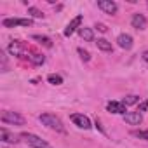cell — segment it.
<instances>
[{
    "mask_svg": "<svg viewBox=\"0 0 148 148\" xmlns=\"http://www.w3.org/2000/svg\"><path fill=\"white\" fill-rule=\"evenodd\" d=\"M141 58H143V61H146V63H148V51H145V52L141 54Z\"/></svg>",
    "mask_w": 148,
    "mask_h": 148,
    "instance_id": "26",
    "label": "cell"
},
{
    "mask_svg": "<svg viewBox=\"0 0 148 148\" xmlns=\"http://www.w3.org/2000/svg\"><path fill=\"white\" fill-rule=\"evenodd\" d=\"M28 14H32L33 18H38V19H44V12L38 11L37 7H28Z\"/></svg>",
    "mask_w": 148,
    "mask_h": 148,
    "instance_id": "20",
    "label": "cell"
},
{
    "mask_svg": "<svg viewBox=\"0 0 148 148\" xmlns=\"http://www.w3.org/2000/svg\"><path fill=\"white\" fill-rule=\"evenodd\" d=\"M117 42H119V47H122V49H125V51L132 49V37H131L129 33H122V35H119Z\"/></svg>",
    "mask_w": 148,
    "mask_h": 148,
    "instance_id": "11",
    "label": "cell"
},
{
    "mask_svg": "<svg viewBox=\"0 0 148 148\" xmlns=\"http://www.w3.org/2000/svg\"><path fill=\"white\" fill-rule=\"evenodd\" d=\"M146 110H148V99H145V101H143V103L139 105V108H138V112L141 113V112H146Z\"/></svg>",
    "mask_w": 148,
    "mask_h": 148,
    "instance_id": "24",
    "label": "cell"
},
{
    "mask_svg": "<svg viewBox=\"0 0 148 148\" xmlns=\"http://www.w3.org/2000/svg\"><path fill=\"white\" fill-rule=\"evenodd\" d=\"M4 28H14V26H32L33 21L30 18H5L2 21Z\"/></svg>",
    "mask_w": 148,
    "mask_h": 148,
    "instance_id": "3",
    "label": "cell"
},
{
    "mask_svg": "<svg viewBox=\"0 0 148 148\" xmlns=\"http://www.w3.org/2000/svg\"><path fill=\"white\" fill-rule=\"evenodd\" d=\"M98 47L101 49V51H105V52H112V44L106 40V38H98Z\"/></svg>",
    "mask_w": 148,
    "mask_h": 148,
    "instance_id": "16",
    "label": "cell"
},
{
    "mask_svg": "<svg viewBox=\"0 0 148 148\" xmlns=\"http://www.w3.org/2000/svg\"><path fill=\"white\" fill-rule=\"evenodd\" d=\"M80 23H82V16L79 14L77 18H73V19L68 23V26H66V30H64V37H71L75 30H80Z\"/></svg>",
    "mask_w": 148,
    "mask_h": 148,
    "instance_id": "7",
    "label": "cell"
},
{
    "mask_svg": "<svg viewBox=\"0 0 148 148\" xmlns=\"http://www.w3.org/2000/svg\"><path fill=\"white\" fill-rule=\"evenodd\" d=\"M38 120H40L45 127H49V129H54V131H58V132H64L63 122H61L54 113H40V115H38Z\"/></svg>",
    "mask_w": 148,
    "mask_h": 148,
    "instance_id": "1",
    "label": "cell"
},
{
    "mask_svg": "<svg viewBox=\"0 0 148 148\" xmlns=\"http://www.w3.org/2000/svg\"><path fill=\"white\" fill-rule=\"evenodd\" d=\"M139 101V96H136V94H129V96H125L124 99H122V103L125 105V106H129V105H136Z\"/></svg>",
    "mask_w": 148,
    "mask_h": 148,
    "instance_id": "17",
    "label": "cell"
},
{
    "mask_svg": "<svg viewBox=\"0 0 148 148\" xmlns=\"http://www.w3.org/2000/svg\"><path fill=\"white\" fill-rule=\"evenodd\" d=\"M98 7L105 12V14H115L119 5L113 2V0H98Z\"/></svg>",
    "mask_w": 148,
    "mask_h": 148,
    "instance_id": "6",
    "label": "cell"
},
{
    "mask_svg": "<svg viewBox=\"0 0 148 148\" xmlns=\"http://www.w3.org/2000/svg\"><path fill=\"white\" fill-rule=\"evenodd\" d=\"M96 28H98V30H99V32H103V33H105V32H106V30H108V28H106V26H105V25H103V23H96Z\"/></svg>",
    "mask_w": 148,
    "mask_h": 148,
    "instance_id": "25",
    "label": "cell"
},
{
    "mask_svg": "<svg viewBox=\"0 0 148 148\" xmlns=\"http://www.w3.org/2000/svg\"><path fill=\"white\" fill-rule=\"evenodd\" d=\"M7 51H9L12 56H23V52H25V49H23V45H21L19 42H12V44H9Z\"/></svg>",
    "mask_w": 148,
    "mask_h": 148,
    "instance_id": "13",
    "label": "cell"
},
{
    "mask_svg": "<svg viewBox=\"0 0 148 148\" xmlns=\"http://www.w3.org/2000/svg\"><path fill=\"white\" fill-rule=\"evenodd\" d=\"M19 138H21L26 145H30V146H33V148H52L45 139H42V138H38L37 134H32V132H21Z\"/></svg>",
    "mask_w": 148,
    "mask_h": 148,
    "instance_id": "2",
    "label": "cell"
},
{
    "mask_svg": "<svg viewBox=\"0 0 148 148\" xmlns=\"http://www.w3.org/2000/svg\"><path fill=\"white\" fill-rule=\"evenodd\" d=\"M106 110L110 113H119V115H125V105L122 101H110L106 105Z\"/></svg>",
    "mask_w": 148,
    "mask_h": 148,
    "instance_id": "9",
    "label": "cell"
},
{
    "mask_svg": "<svg viewBox=\"0 0 148 148\" xmlns=\"http://www.w3.org/2000/svg\"><path fill=\"white\" fill-rule=\"evenodd\" d=\"M131 25H132V28H136V30H145L146 28V18L143 16V14H132V18H131Z\"/></svg>",
    "mask_w": 148,
    "mask_h": 148,
    "instance_id": "10",
    "label": "cell"
},
{
    "mask_svg": "<svg viewBox=\"0 0 148 148\" xmlns=\"http://www.w3.org/2000/svg\"><path fill=\"white\" fill-rule=\"evenodd\" d=\"M79 35H80L86 42H92V40H94V33H92L91 28H84V26H82V28L79 30Z\"/></svg>",
    "mask_w": 148,
    "mask_h": 148,
    "instance_id": "14",
    "label": "cell"
},
{
    "mask_svg": "<svg viewBox=\"0 0 148 148\" xmlns=\"http://www.w3.org/2000/svg\"><path fill=\"white\" fill-rule=\"evenodd\" d=\"M77 51H79V54H80V58H82L84 61H89V59H91V56H89V52H87L86 49H82V47H79Z\"/></svg>",
    "mask_w": 148,
    "mask_h": 148,
    "instance_id": "21",
    "label": "cell"
},
{
    "mask_svg": "<svg viewBox=\"0 0 148 148\" xmlns=\"http://www.w3.org/2000/svg\"><path fill=\"white\" fill-rule=\"evenodd\" d=\"M0 139H2L4 143H18V141H19L12 132H9V131H7V129H4V127L0 129Z\"/></svg>",
    "mask_w": 148,
    "mask_h": 148,
    "instance_id": "12",
    "label": "cell"
},
{
    "mask_svg": "<svg viewBox=\"0 0 148 148\" xmlns=\"http://www.w3.org/2000/svg\"><path fill=\"white\" fill-rule=\"evenodd\" d=\"M47 82L52 84V86H61V84H63V79H61L59 75H56V73H51V75L47 77Z\"/></svg>",
    "mask_w": 148,
    "mask_h": 148,
    "instance_id": "18",
    "label": "cell"
},
{
    "mask_svg": "<svg viewBox=\"0 0 148 148\" xmlns=\"http://www.w3.org/2000/svg\"><path fill=\"white\" fill-rule=\"evenodd\" d=\"M70 119H71L73 124H75L77 127H80V129H91V120L84 113H73V115H70Z\"/></svg>",
    "mask_w": 148,
    "mask_h": 148,
    "instance_id": "5",
    "label": "cell"
},
{
    "mask_svg": "<svg viewBox=\"0 0 148 148\" xmlns=\"http://www.w3.org/2000/svg\"><path fill=\"white\" fill-rule=\"evenodd\" d=\"M124 122H127L129 125H139L143 122V115L139 112H129L124 115Z\"/></svg>",
    "mask_w": 148,
    "mask_h": 148,
    "instance_id": "8",
    "label": "cell"
},
{
    "mask_svg": "<svg viewBox=\"0 0 148 148\" xmlns=\"http://www.w3.org/2000/svg\"><path fill=\"white\" fill-rule=\"evenodd\" d=\"M2 122L4 124H12V125H23L25 119L16 112H4L2 113Z\"/></svg>",
    "mask_w": 148,
    "mask_h": 148,
    "instance_id": "4",
    "label": "cell"
},
{
    "mask_svg": "<svg viewBox=\"0 0 148 148\" xmlns=\"http://www.w3.org/2000/svg\"><path fill=\"white\" fill-rule=\"evenodd\" d=\"M0 59H2V71H7V59H5V54L0 51Z\"/></svg>",
    "mask_w": 148,
    "mask_h": 148,
    "instance_id": "23",
    "label": "cell"
},
{
    "mask_svg": "<svg viewBox=\"0 0 148 148\" xmlns=\"http://www.w3.org/2000/svg\"><path fill=\"white\" fill-rule=\"evenodd\" d=\"M30 61H32L33 64H44L45 58H44L42 54H32V56H30Z\"/></svg>",
    "mask_w": 148,
    "mask_h": 148,
    "instance_id": "19",
    "label": "cell"
},
{
    "mask_svg": "<svg viewBox=\"0 0 148 148\" xmlns=\"http://www.w3.org/2000/svg\"><path fill=\"white\" fill-rule=\"evenodd\" d=\"M33 40H37L40 45H44V47H52V40L49 38V37H45V35H33L32 37Z\"/></svg>",
    "mask_w": 148,
    "mask_h": 148,
    "instance_id": "15",
    "label": "cell"
},
{
    "mask_svg": "<svg viewBox=\"0 0 148 148\" xmlns=\"http://www.w3.org/2000/svg\"><path fill=\"white\" fill-rule=\"evenodd\" d=\"M134 136L139 138V139H146V141H148V129H146V131H136Z\"/></svg>",
    "mask_w": 148,
    "mask_h": 148,
    "instance_id": "22",
    "label": "cell"
}]
</instances>
